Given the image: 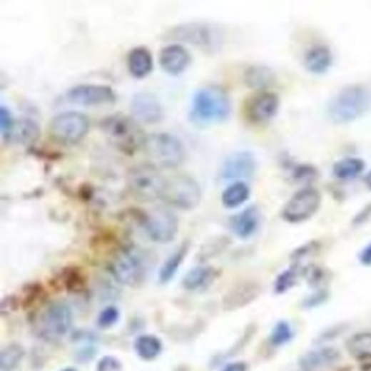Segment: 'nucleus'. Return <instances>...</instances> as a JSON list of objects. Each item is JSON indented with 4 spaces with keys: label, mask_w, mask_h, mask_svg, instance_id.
Segmentation results:
<instances>
[{
    "label": "nucleus",
    "mask_w": 371,
    "mask_h": 371,
    "mask_svg": "<svg viewBox=\"0 0 371 371\" xmlns=\"http://www.w3.org/2000/svg\"><path fill=\"white\" fill-rule=\"evenodd\" d=\"M365 183H366V187H368V188L371 190V171H370L368 175L365 176Z\"/></svg>",
    "instance_id": "44"
},
{
    "label": "nucleus",
    "mask_w": 371,
    "mask_h": 371,
    "mask_svg": "<svg viewBox=\"0 0 371 371\" xmlns=\"http://www.w3.org/2000/svg\"><path fill=\"white\" fill-rule=\"evenodd\" d=\"M166 40H173L182 45H193L205 51H215L221 45V34L215 26L207 23H183L171 28L166 33Z\"/></svg>",
    "instance_id": "6"
},
{
    "label": "nucleus",
    "mask_w": 371,
    "mask_h": 371,
    "mask_svg": "<svg viewBox=\"0 0 371 371\" xmlns=\"http://www.w3.org/2000/svg\"><path fill=\"white\" fill-rule=\"evenodd\" d=\"M142 228L149 240L156 243H170L178 233V218L168 209H154L144 214Z\"/></svg>",
    "instance_id": "12"
},
{
    "label": "nucleus",
    "mask_w": 371,
    "mask_h": 371,
    "mask_svg": "<svg viewBox=\"0 0 371 371\" xmlns=\"http://www.w3.org/2000/svg\"><path fill=\"white\" fill-rule=\"evenodd\" d=\"M161 200L182 210H192L200 204L202 188L195 178L188 175H175L166 178Z\"/></svg>",
    "instance_id": "7"
},
{
    "label": "nucleus",
    "mask_w": 371,
    "mask_h": 371,
    "mask_svg": "<svg viewBox=\"0 0 371 371\" xmlns=\"http://www.w3.org/2000/svg\"><path fill=\"white\" fill-rule=\"evenodd\" d=\"M370 219H371V204H368L363 210H360V213L356 214V218L352 219V224H355V226H360V224H365L366 221H370Z\"/></svg>",
    "instance_id": "41"
},
{
    "label": "nucleus",
    "mask_w": 371,
    "mask_h": 371,
    "mask_svg": "<svg viewBox=\"0 0 371 371\" xmlns=\"http://www.w3.org/2000/svg\"><path fill=\"white\" fill-rule=\"evenodd\" d=\"M257 171V158L250 151H236L223 161L219 176L223 180H236V182H243V180L252 178Z\"/></svg>",
    "instance_id": "14"
},
{
    "label": "nucleus",
    "mask_w": 371,
    "mask_h": 371,
    "mask_svg": "<svg viewBox=\"0 0 371 371\" xmlns=\"http://www.w3.org/2000/svg\"><path fill=\"white\" fill-rule=\"evenodd\" d=\"M243 83L247 88L253 89V91L264 93L269 91L275 83V74L270 67L267 66H250L243 74Z\"/></svg>",
    "instance_id": "22"
},
{
    "label": "nucleus",
    "mask_w": 371,
    "mask_h": 371,
    "mask_svg": "<svg viewBox=\"0 0 371 371\" xmlns=\"http://www.w3.org/2000/svg\"><path fill=\"white\" fill-rule=\"evenodd\" d=\"M110 273L116 283L128 288H139L146 279V267L131 250H120L110 264Z\"/></svg>",
    "instance_id": "11"
},
{
    "label": "nucleus",
    "mask_w": 371,
    "mask_h": 371,
    "mask_svg": "<svg viewBox=\"0 0 371 371\" xmlns=\"http://www.w3.org/2000/svg\"><path fill=\"white\" fill-rule=\"evenodd\" d=\"M120 320V310L116 306L110 305L105 306L98 315V327L99 329H111V327L116 325Z\"/></svg>",
    "instance_id": "34"
},
{
    "label": "nucleus",
    "mask_w": 371,
    "mask_h": 371,
    "mask_svg": "<svg viewBox=\"0 0 371 371\" xmlns=\"http://www.w3.org/2000/svg\"><path fill=\"white\" fill-rule=\"evenodd\" d=\"M133 351L141 360L154 361L163 352V342L154 334H142L133 340Z\"/></svg>",
    "instance_id": "26"
},
{
    "label": "nucleus",
    "mask_w": 371,
    "mask_h": 371,
    "mask_svg": "<svg viewBox=\"0 0 371 371\" xmlns=\"http://www.w3.org/2000/svg\"><path fill=\"white\" fill-rule=\"evenodd\" d=\"M99 131L105 133V137L115 146L120 153L132 156L137 151L144 148L146 133L142 127L132 116L115 113L108 115L99 122Z\"/></svg>",
    "instance_id": "3"
},
{
    "label": "nucleus",
    "mask_w": 371,
    "mask_h": 371,
    "mask_svg": "<svg viewBox=\"0 0 371 371\" xmlns=\"http://www.w3.org/2000/svg\"><path fill=\"white\" fill-rule=\"evenodd\" d=\"M72 322H74V315L71 306L66 301H51L38 315L34 322V332L43 340L59 342L71 332Z\"/></svg>",
    "instance_id": "5"
},
{
    "label": "nucleus",
    "mask_w": 371,
    "mask_h": 371,
    "mask_svg": "<svg viewBox=\"0 0 371 371\" xmlns=\"http://www.w3.org/2000/svg\"><path fill=\"white\" fill-rule=\"evenodd\" d=\"M322 195L317 188L305 187L293 195L280 210V218L289 224H300L308 221L320 209Z\"/></svg>",
    "instance_id": "10"
},
{
    "label": "nucleus",
    "mask_w": 371,
    "mask_h": 371,
    "mask_svg": "<svg viewBox=\"0 0 371 371\" xmlns=\"http://www.w3.org/2000/svg\"><path fill=\"white\" fill-rule=\"evenodd\" d=\"M142 151H144L146 156L149 158L151 165L156 168L173 170V168L182 166L185 159H187L183 142L176 136H171V133L166 132L149 133V136L146 137Z\"/></svg>",
    "instance_id": "4"
},
{
    "label": "nucleus",
    "mask_w": 371,
    "mask_h": 371,
    "mask_svg": "<svg viewBox=\"0 0 371 371\" xmlns=\"http://www.w3.org/2000/svg\"><path fill=\"white\" fill-rule=\"evenodd\" d=\"M120 370H122V361L115 356H103L96 365V371H120Z\"/></svg>",
    "instance_id": "39"
},
{
    "label": "nucleus",
    "mask_w": 371,
    "mask_h": 371,
    "mask_svg": "<svg viewBox=\"0 0 371 371\" xmlns=\"http://www.w3.org/2000/svg\"><path fill=\"white\" fill-rule=\"evenodd\" d=\"M279 106H280V101L275 93L273 91L257 93L247 101L245 113H247V118L252 123L264 125V123H269L270 120L278 115Z\"/></svg>",
    "instance_id": "15"
},
{
    "label": "nucleus",
    "mask_w": 371,
    "mask_h": 371,
    "mask_svg": "<svg viewBox=\"0 0 371 371\" xmlns=\"http://www.w3.org/2000/svg\"><path fill=\"white\" fill-rule=\"evenodd\" d=\"M340 352L335 347H320L300 357L301 371H320L339 363Z\"/></svg>",
    "instance_id": "20"
},
{
    "label": "nucleus",
    "mask_w": 371,
    "mask_h": 371,
    "mask_svg": "<svg viewBox=\"0 0 371 371\" xmlns=\"http://www.w3.org/2000/svg\"><path fill=\"white\" fill-rule=\"evenodd\" d=\"M188 248H190L188 241H185V243L180 245V247L176 248L175 252L171 253V255L168 257L165 262H163L161 269H159V275H158L159 283H161V284H168L171 279L175 278L176 273H178V269H180V267H182V264H183L185 257H187Z\"/></svg>",
    "instance_id": "25"
},
{
    "label": "nucleus",
    "mask_w": 371,
    "mask_h": 371,
    "mask_svg": "<svg viewBox=\"0 0 371 371\" xmlns=\"http://www.w3.org/2000/svg\"><path fill=\"white\" fill-rule=\"evenodd\" d=\"M371 108V89L363 84L342 88L327 105V116L332 123H351L365 116Z\"/></svg>",
    "instance_id": "2"
},
{
    "label": "nucleus",
    "mask_w": 371,
    "mask_h": 371,
    "mask_svg": "<svg viewBox=\"0 0 371 371\" xmlns=\"http://www.w3.org/2000/svg\"><path fill=\"white\" fill-rule=\"evenodd\" d=\"M14 118H12L11 110L7 106L0 108V132H2V141L4 142H11L12 132H14Z\"/></svg>",
    "instance_id": "36"
},
{
    "label": "nucleus",
    "mask_w": 371,
    "mask_h": 371,
    "mask_svg": "<svg viewBox=\"0 0 371 371\" xmlns=\"http://www.w3.org/2000/svg\"><path fill=\"white\" fill-rule=\"evenodd\" d=\"M66 99L72 105L81 106H99V105H113L116 101V94L110 86L105 84H79L68 89Z\"/></svg>",
    "instance_id": "13"
},
{
    "label": "nucleus",
    "mask_w": 371,
    "mask_h": 371,
    "mask_svg": "<svg viewBox=\"0 0 371 371\" xmlns=\"http://www.w3.org/2000/svg\"><path fill=\"white\" fill-rule=\"evenodd\" d=\"M218 278V270L209 265H198L190 269L182 280V286L187 291H204Z\"/></svg>",
    "instance_id": "24"
},
{
    "label": "nucleus",
    "mask_w": 371,
    "mask_h": 371,
    "mask_svg": "<svg viewBox=\"0 0 371 371\" xmlns=\"http://www.w3.org/2000/svg\"><path fill=\"white\" fill-rule=\"evenodd\" d=\"M258 226H260V213L255 205L247 207L245 210L230 218V230L233 235L241 240L252 238L258 231Z\"/></svg>",
    "instance_id": "19"
},
{
    "label": "nucleus",
    "mask_w": 371,
    "mask_h": 371,
    "mask_svg": "<svg viewBox=\"0 0 371 371\" xmlns=\"http://www.w3.org/2000/svg\"><path fill=\"white\" fill-rule=\"evenodd\" d=\"M360 262L366 267L371 265V243L366 245V247L360 252Z\"/></svg>",
    "instance_id": "43"
},
{
    "label": "nucleus",
    "mask_w": 371,
    "mask_h": 371,
    "mask_svg": "<svg viewBox=\"0 0 371 371\" xmlns=\"http://www.w3.org/2000/svg\"><path fill=\"white\" fill-rule=\"evenodd\" d=\"M231 113V103L228 93L219 86H207L197 89L190 105V122L197 127H210L226 122Z\"/></svg>",
    "instance_id": "1"
},
{
    "label": "nucleus",
    "mask_w": 371,
    "mask_h": 371,
    "mask_svg": "<svg viewBox=\"0 0 371 371\" xmlns=\"http://www.w3.org/2000/svg\"><path fill=\"white\" fill-rule=\"evenodd\" d=\"M190 62H192V57H190L188 50L178 43L166 45L159 54V66L168 76H182L188 68Z\"/></svg>",
    "instance_id": "18"
},
{
    "label": "nucleus",
    "mask_w": 371,
    "mask_h": 371,
    "mask_svg": "<svg viewBox=\"0 0 371 371\" xmlns=\"http://www.w3.org/2000/svg\"><path fill=\"white\" fill-rule=\"evenodd\" d=\"M293 337H295V330H293L291 323L286 320H280L275 323L273 332H270L269 342L273 344L274 347H280L286 346L288 342H291Z\"/></svg>",
    "instance_id": "32"
},
{
    "label": "nucleus",
    "mask_w": 371,
    "mask_h": 371,
    "mask_svg": "<svg viewBox=\"0 0 371 371\" xmlns=\"http://www.w3.org/2000/svg\"><path fill=\"white\" fill-rule=\"evenodd\" d=\"M318 248H320V245H318L317 241H310V243L303 245V247L298 248L296 252L293 253V262H296V264H301V262H303L305 258L315 255Z\"/></svg>",
    "instance_id": "38"
},
{
    "label": "nucleus",
    "mask_w": 371,
    "mask_h": 371,
    "mask_svg": "<svg viewBox=\"0 0 371 371\" xmlns=\"http://www.w3.org/2000/svg\"><path fill=\"white\" fill-rule=\"evenodd\" d=\"M24 347L17 342L7 344L0 352V370L2 371H14L21 365L24 357Z\"/></svg>",
    "instance_id": "31"
},
{
    "label": "nucleus",
    "mask_w": 371,
    "mask_h": 371,
    "mask_svg": "<svg viewBox=\"0 0 371 371\" xmlns=\"http://www.w3.org/2000/svg\"><path fill=\"white\" fill-rule=\"evenodd\" d=\"M346 347L355 360L371 361V332H357L347 340Z\"/></svg>",
    "instance_id": "30"
},
{
    "label": "nucleus",
    "mask_w": 371,
    "mask_h": 371,
    "mask_svg": "<svg viewBox=\"0 0 371 371\" xmlns=\"http://www.w3.org/2000/svg\"><path fill=\"white\" fill-rule=\"evenodd\" d=\"M293 178L300 183H310L318 178V170L312 165H298L293 170Z\"/></svg>",
    "instance_id": "37"
},
{
    "label": "nucleus",
    "mask_w": 371,
    "mask_h": 371,
    "mask_svg": "<svg viewBox=\"0 0 371 371\" xmlns=\"http://www.w3.org/2000/svg\"><path fill=\"white\" fill-rule=\"evenodd\" d=\"M228 243H230V240H228L226 236H219V238L209 241V243H205L204 248H202V253H198V258H200V260H207V258L215 257L226 248Z\"/></svg>",
    "instance_id": "35"
},
{
    "label": "nucleus",
    "mask_w": 371,
    "mask_h": 371,
    "mask_svg": "<svg viewBox=\"0 0 371 371\" xmlns=\"http://www.w3.org/2000/svg\"><path fill=\"white\" fill-rule=\"evenodd\" d=\"M132 116L137 122H142L146 125L159 123L163 120V106L161 101L154 96L153 93L141 91L132 96L131 101Z\"/></svg>",
    "instance_id": "16"
},
{
    "label": "nucleus",
    "mask_w": 371,
    "mask_h": 371,
    "mask_svg": "<svg viewBox=\"0 0 371 371\" xmlns=\"http://www.w3.org/2000/svg\"><path fill=\"white\" fill-rule=\"evenodd\" d=\"M262 288L257 280H243V283L236 284L231 288L223 298V310L224 312H236V310L243 308L255 301L260 295Z\"/></svg>",
    "instance_id": "17"
},
{
    "label": "nucleus",
    "mask_w": 371,
    "mask_h": 371,
    "mask_svg": "<svg viewBox=\"0 0 371 371\" xmlns=\"http://www.w3.org/2000/svg\"><path fill=\"white\" fill-rule=\"evenodd\" d=\"M327 300H329V293L323 291V289H320V291L313 293L312 296L306 298L303 303H301V306H303V308H317V306H320V305L325 303Z\"/></svg>",
    "instance_id": "40"
},
{
    "label": "nucleus",
    "mask_w": 371,
    "mask_h": 371,
    "mask_svg": "<svg viewBox=\"0 0 371 371\" xmlns=\"http://www.w3.org/2000/svg\"><path fill=\"white\" fill-rule=\"evenodd\" d=\"M60 371H77V370L72 368V366H68V368H63V370H60Z\"/></svg>",
    "instance_id": "45"
},
{
    "label": "nucleus",
    "mask_w": 371,
    "mask_h": 371,
    "mask_svg": "<svg viewBox=\"0 0 371 371\" xmlns=\"http://www.w3.org/2000/svg\"><path fill=\"white\" fill-rule=\"evenodd\" d=\"M166 178L159 173L156 166L148 165L133 166L127 175V185L131 192L141 200H156L161 198Z\"/></svg>",
    "instance_id": "9"
},
{
    "label": "nucleus",
    "mask_w": 371,
    "mask_h": 371,
    "mask_svg": "<svg viewBox=\"0 0 371 371\" xmlns=\"http://www.w3.org/2000/svg\"><path fill=\"white\" fill-rule=\"evenodd\" d=\"M250 185L247 182H235L223 190L221 202L226 209H238L250 198Z\"/></svg>",
    "instance_id": "27"
},
{
    "label": "nucleus",
    "mask_w": 371,
    "mask_h": 371,
    "mask_svg": "<svg viewBox=\"0 0 371 371\" xmlns=\"http://www.w3.org/2000/svg\"><path fill=\"white\" fill-rule=\"evenodd\" d=\"M128 72L136 79H144L148 77L154 68V60L151 51L146 46H136L127 57Z\"/></svg>",
    "instance_id": "23"
},
{
    "label": "nucleus",
    "mask_w": 371,
    "mask_h": 371,
    "mask_svg": "<svg viewBox=\"0 0 371 371\" xmlns=\"http://www.w3.org/2000/svg\"><path fill=\"white\" fill-rule=\"evenodd\" d=\"M40 136V127L31 118H21L14 125V132H12L11 142L17 146H31Z\"/></svg>",
    "instance_id": "28"
},
{
    "label": "nucleus",
    "mask_w": 371,
    "mask_h": 371,
    "mask_svg": "<svg viewBox=\"0 0 371 371\" xmlns=\"http://www.w3.org/2000/svg\"><path fill=\"white\" fill-rule=\"evenodd\" d=\"M332 63H334V55H332L329 46L325 45L312 46V49L306 50L303 57L305 68L313 76H322L329 72Z\"/></svg>",
    "instance_id": "21"
},
{
    "label": "nucleus",
    "mask_w": 371,
    "mask_h": 371,
    "mask_svg": "<svg viewBox=\"0 0 371 371\" xmlns=\"http://www.w3.org/2000/svg\"><path fill=\"white\" fill-rule=\"evenodd\" d=\"M365 161L361 158H344L332 166V173L337 180H355L365 171Z\"/></svg>",
    "instance_id": "29"
},
{
    "label": "nucleus",
    "mask_w": 371,
    "mask_h": 371,
    "mask_svg": "<svg viewBox=\"0 0 371 371\" xmlns=\"http://www.w3.org/2000/svg\"><path fill=\"white\" fill-rule=\"evenodd\" d=\"M298 275H300V269H298V267H291V269L280 273L278 275V279H275V284H274L275 295H283V293L289 291V289H291L296 284Z\"/></svg>",
    "instance_id": "33"
},
{
    "label": "nucleus",
    "mask_w": 371,
    "mask_h": 371,
    "mask_svg": "<svg viewBox=\"0 0 371 371\" xmlns=\"http://www.w3.org/2000/svg\"><path fill=\"white\" fill-rule=\"evenodd\" d=\"M223 371H248V365L245 361H233V363L224 365Z\"/></svg>",
    "instance_id": "42"
},
{
    "label": "nucleus",
    "mask_w": 371,
    "mask_h": 371,
    "mask_svg": "<svg viewBox=\"0 0 371 371\" xmlns=\"http://www.w3.org/2000/svg\"><path fill=\"white\" fill-rule=\"evenodd\" d=\"M89 118L79 111H63V113L55 115L49 123V133L54 141L59 144L72 146L77 144L88 136Z\"/></svg>",
    "instance_id": "8"
}]
</instances>
